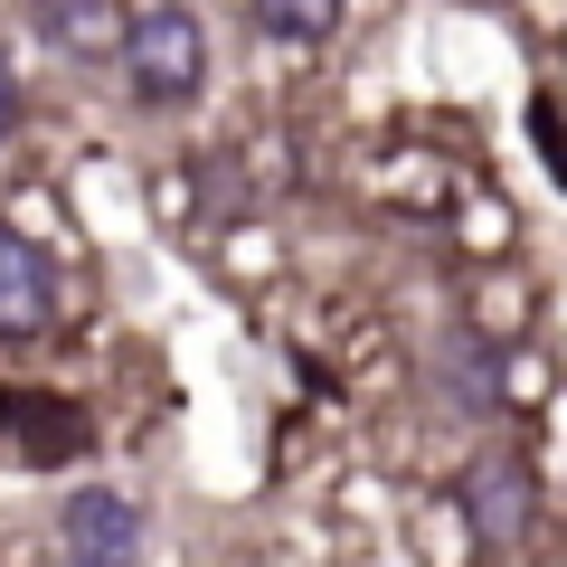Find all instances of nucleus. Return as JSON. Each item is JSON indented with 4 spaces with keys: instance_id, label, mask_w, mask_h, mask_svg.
<instances>
[{
    "instance_id": "20e7f679",
    "label": "nucleus",
    "mask_w": 567,
    "mask_h": 567,
    "mask_svg": "<svg viewBox=\"0 0 567 567\" xmlns=\"http://www.w3.org/2000/svg\"><path fill=\"white\" fill-rule=\"evenodd\" d=\"M58 539H66V558H85V567H123V558H142V511L123 502V492L85 483L76 502L58 511Z\"/></svg>"
},
{
    "instance_id": "7ed1b4c3",
    "label": "nucleus",
    "mask_w": 567,
    "mask_h": 567,
    "mask_svg": "<svg viewBox=\"0 0 567 567\" xmlns=\"http://www.w3.org/2000/svg\"><path fill=\"white\" fill-rule=\"evenodd\" d=\"M48 322H58V256L20 227H0V341H29Z\"/></svg>"
},
{
    "instance_id": "f257e3e1",
    "label": "nucleus",
    "mask_w": 567,
    "mask_h": 567,
    "mask_svg": "<svg viewBox=\"0 0 567 567\" xmlns=\"http://www.w3.org/2000/svg\"><path fill=\"white\" fill-rule=\"evenodd\" d=\"M123 85H133L142 104H189L208 85V29L189 20L181 0H171V10H142V20L123 29Z\"/></svg>"
},
{
    "instance_id": "39448f33",
    "label": "nucleus",
    "mask_w": 567,
    "mask_h": 567,
    "mask_svg": "<svg viewBox=\"0 0 567 567\" xmlns=\"http://www.w3.org/2000/svg\"><path fill=\"white\" fill-rule=\"evenodd\" d=\"M0 425L20 435L29 464H66V454L85 445V416H76L66 398H20V388H10V398H0Z\"/></svg>"
},
{
    "instance_id": "6e6552de",
    "label": "nucleus",
    "mask_w": 567,
    "mask_h": 567,
    "mask_svg": "<svg viewBox=\"0 0 567 567\" xmlns=\"http://www.w3.org/2000/svg\"><path fill=\"white\" fill-rule=\"evenodd\" d=\"M10 123H20V76H10V58H0V142H10Z\"/></svg>"
},
{
    "instance_id": "f03ea898",
    "label": "nucleus",
    "mask_w": 567,
    "mask_h": 567,
    "mask_svg": "<svg viewBox=\"0 0 567 567\" xmlns=\"http://www.w3.org/2000/svg\"><path fill=\"white\" fill-rule=\"evenodd\" d=\"M454 511H464L473 548L511 558V548H529V529H539V473H529L520 454H473L464 483H454Z\"/></svg>"
},
{
    "instance_id": "0eeeda50",
    "label": "nucleus",
    "mask_w": 567,
    "mask_h": 567,
    "mask_svg": "<svg viewBox=\"0 0 567 567\" xmlns=\"http://www.w3.org/2000/svg\"><path fill=\"white\" fill-rule=\"evenodd\" d=\"M246 10H256L265 39H331L350 0H246Z\"/></svg>"
},
{
    "instance_id": "423d86ee",
    "label": "nucleus",
    "mask_w": 567,
    "mask_h": 567,
    "mask_svg": "<svg viewBox=\"0 0 567 567\" xmlns=\"http://www.w3.org/2000/svg\"><path fill=\"white\" fill-rule=\"evenodd\" d=\"M39 20H48V39H58L66 58H123V29H133L114 0H48Z\"/></svg>"
}]
</instances>
